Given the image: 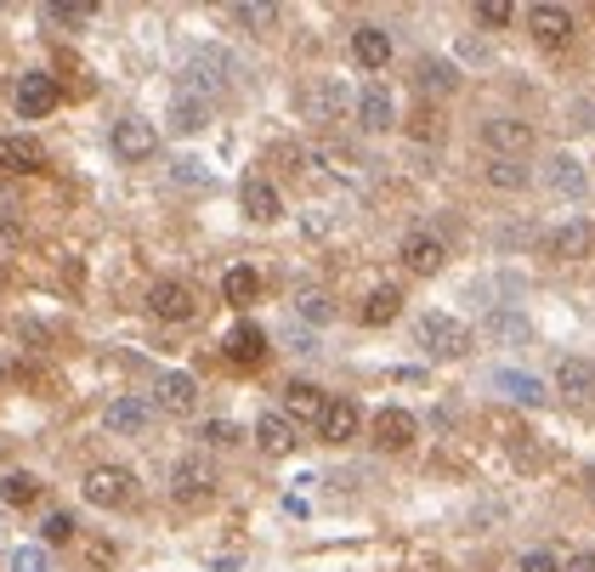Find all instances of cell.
<instances>
[{
    "instance_id": "obj_1",
    "label": "cell",
    "mask_w": 595,
    "mask_h": 572,
    "mask_svg": "<svg viewBox=\"0 0 595 572\" xmlns=\"http://www.w3.org/2000/svg\"><path fill=\"white\" fill-rule=\"evenodd\" d=\"M80 493H86V505H96V510H126L137 499V477L126 465H96L91 477L80 482Z\"/></svg>"
},
{
    "instance_id": "obj_2",
    "label": "cell",
    "mask_w": 595,
    "mask_h": 572,
    "mask_svg": "<svg viewBox=\"0 0 595 572\" xmlns=\"http://www.w3.org/2000/svg\"><path fill=\"white\" fill-rule=\"evenodd\" d=\"M414 340L426 346V358H465V352H470L465 323H454L449 312H426V317H414Z\"/></svg>"
},
{
    "instance_id": "obj_3",
    "label": "cell",
    "mask_w": 595,
    "mask_h": 572,
    "mask_svg": "<svg viewBox=\"0 0 595 572\" xmlns=\"http://www.w3.org/2000/svg\"><path fill=\"white\" fill-rule=\"evenodd\" d=\"M482 142L493 159H522L533 147V126L528 119H510V114H493V119H482Z\"/></svg>"
},
{
    "instance_id": "obj_4",
    "label": "cell",
    "mask_w": 595,
    "mask_h": 572,
    "mask_svg": "<svg viewBox=\"0 0 595 572\" xmlns=\"http://www.w3.org/2000/svg\"><path fill=\"white\" fill-rule=\"evenodd\" d=\"M233 80V57L228 52H216V46H205V52H193V63H187V96H216L221 86Z\"/></svg>"
},
{
    "instance_id": "obj_5",
    "label": "cell",
    "mask_w": 595,
    "mask_h": 572,
    "mask_svg": "<svg viewBox=\"0 0 595 572\" xmlns=\"http://www.w3.org/2000/svg\"><path fill=\"white\" fill-rule=\"evenodd\" d=\"M57 108V80L46 68H29V74H17V114L23 119H46Z\"/></svg>"
},
{
    "instance_id": "obj_6",
    "label": "cell",
    "mask_w": 595,
    "mask_h": 572,
    "mask_svg": "<svg viewBox=\"0 0 595 572\" xmlns=\"http://www.w3.org/2000/svg\"><path fill=\"white\" fill-rule=\"evenodd\" d=\"M108 142H114V154L126 159V165H142V159H154L159 131H154V119H119Z\"/></svg>"
},
{
    "instance_id": "obj_7",
    "label": "cell",
    "mask_w": 595,
    "mask_h": 572,
    "mask_svg": "<svg viewBox=\"0 0 595 572\" xmlns=\"http://www.w3.org/2000/svg\"><path fill=\"white\" fill-rule=\"evenodd\" d=\"M147 312L165 317V323H187L198 312V295L187 284H177V278H159L154 289H147Z\"/></svg>"
},
{
    "instance_id": "obj_8",
    "label": "cell",
    "mask_w": 595,
    "mask_h": 572,
    "mask_svg": "<svg viewBox=\"0 0 595 572\" xmlns=\"http://www.w3.org/2000/svg\"><path fill=\"white\" fill-rule=\"evenodd\" d=\"M170 493H177V505H205L216 493V470L205 459H182L170 470Z\"/></svg>"
},
{
    "instance_id": "obj_9",
    "label": "cell",
    "mask_w": 595,
    "mask_h": 572,
    "mask_svg": "<svg viewBox=\"0 0 595 572\" xmlns=\"http://www.w3.org/2000/svg\"><path fill=\"white\" fill-rule=\"evenodd\" d=\"M544 187L561 193V198H584L590 193V170L573 154H551V159H544Z\"/></svg>"
},
{
    "instance_id": "obj_10",
    "label": "cell",
    "mask_w": 595,
    "mask_h": 572,
    "mask_svg": "<svg viewBox=\"0 0 595 572\" xmlns=\"http://www.w3.org/2000/svg\"><path fill=\"white\" fill-rule=\"evenodd\" d=\"M528 29H533L539 46H567V40H573V12L551 6V0H539V6L528 12Z\"/></svg>"
},
{
    "instance_id": "obj_11",
    "label": "cell",
    "mask_w": 595,
    "mask_h": 572,
    "mask_svg": "<svg viewBox=\"0 0 595 572\" xmlns=\"http://www.w3.org/2000/svg\"><path fill=\"white\" fill-rule=\"evenodd\" d=\"M103 426L114 437H142L147 426H154V403H142V396H119V403H108Z\"/></svg>"
},
{
    "instance_id": "obj_12",
    "label": "cell",
    "mask_w": 595,
    "mask_h": 572,
    "mask_svg": "<svg viewBox=\"0 0 595 572\" xmlns=\"http://www.w3.org/2000/svg\"><path fill=\"white\" fill-rule=\"evenodd\" d=\"M154 403H159L165 414H193V408H198V380L170 368V375L154 380Z\"/></svg>"
},
{
    "instance_id": "obj_13",
    "label": "cell",
    "mask_w": 595,
    "mask_h": 572,
    "mask_svg": "<svg viewBox=\"0 0 595 572\" xmlns=\"http://www.w3.org/2000/svg\"><path fill=\"white\" fill-rule=\"evenodd\" d=\"M358 126L363 131H391L397 126V103H391V91L380 80L358 91Z\"/></svg>"
},
{
    "instance_id": "obj_14",
    "label": "cell",
    "mask_w": 595,
    "mask_h": 572,
    "mask_svg": "<svg viewBox=\"0 0 595 572\" xmlns=\"http://www.w3.org/2000/svg\"><path fill=\"white\" fill-rule=\"evenodd\" d=\"M442 261H449V250H442V238H437V233H409V238H403V266L419 272V278L442 272Z\"/></svg>"
},
{
    "instance_id": "obj_15",
    "label": "cell",
    "mask_w": 595,
    "mask_h": 572,
    "mask_svg": "<svg viewBox=\"0 0 595 572\" xmlns=\"http://www.w3.org/2000/svg\"><path fill=\"white\" fill-rule=\"evenodd\" d=\"M414 437H419V426H414L409 408H380V414H375V442L386 447V454H403Z\"/></svg>"
},
{
    "instance_id": "obj_16",
    "label": "cell",
    "mask_w": 595,
    "mask_h": 572,
    "mask_svg": "<svg viewBox=\"0 0 595 572\" xmlns=\"http://www.w3.org/2000/svg\"><path fill=\"white\" fill-rule=\"evenodd\" d=\"M238 205H244V216H250V221H261V227H267V221H279V216H284V198H279V187H272V182H261V177H250V182L238 187Z\"/></svg>"
},
{
    "instance_id": "obj_17",
    "label": "cell",
    "mask_w": 595,
    "mask_h": 572,
    "mask_svg": "<svg viewBox=\"0 0 595 572\" xmlns=\"http://www.w3.org/2000/svg\"><path fill=\"white\" fill-rule=\"evenodd\" d=\"M256 442H261V454H272V459H284V454H295V419L289 414H261L256 419Z\"/></svg>"
},
{
    "instance_id": "obj_18",
    "label": "cell",
    "mask_w": 595,
    "mask_h": 572,
    "mask_svg": "<svg viewBox=\"0 0 595 572\" xmlns=\"http://www.w3.org/2000/svg\"><path fill=\"white\" fill-rule=\"evenodd\" d=\"M358 403H346V396H335V403L324 408V419H318V437H324L329 447H340V442H352L358 437Z\"/></svg>"
},
{
    "instance_id": "obj_19",
    "label": "cell",
    "mask_w": 595,
    "mask_h": 572,
    "mask_svg": "<svg viewBox=\"0 0 595 572\" xmlns=\"http://www.w3.org/2000/svg\"><path fill=\"white\" fill-rule=\"evenodd\" d=\"M46 165V147L35 136H0V170H17V177H35Z\"/></svg>"
},
{
    "instance_id": "obj_20",
    "label": "cell",
    "mask_w": 595,
    "mask_h": 572,
    "mask_svg": "<svg viewBox=\"0 0 595 572\" xmlns=\"http://www.w3.org/2000/svg\"><path fill=\"white\" fill-rule=\"evenodd\" d=\"M324 408H329V396L318 391L312 380H289V386H284V414H289V419H312V426H318V419H324Z\"/></svg>"
},
{
    "instance_id": "obj_21",
    "label": "cell",
    "mask_w": 595,
    "mask_h": 572,
    "mask_svg": "<svg viewBox=\"0 0 595 572\" xmlns=\"http://www.w3.org/2000/svg\"><path fill=\"white\" fill-rule=\"evenodd\" d=\"M352 57H358L368 74H380V68L391 63V35H386V29H375V23H363V29L352 35Z\"/></svg>"
},
{
    "instance_id": "obj_22",
    "label": "cell",
    "mask_w": 595,
    "mask_h": 572,
    "mask_svg": "<svg viewBox=\"0 0 595 572\" xmlns=\"http://www.w3.org/2000/svg\"><path fill=\"white\" fill-rule=\"evenodd\" d=\"M590 250H595V227H590V221H567V227L551 233V256H561V261H584Z\"/></svg>"
},
{
    "instance_id": "obj_23",
    "label": "cell",
    "mask_w": 595,
    "mask_h": 572,
    "mask_svg": "<svg viewBox=\"0 0 595 572\" xmlns=\"http://www.w3.org/2000/svg\"><path fill=\"white\" fill-rule=\"evenodd\" d=\"M556 391H561V396H573V403L595 396V363H584V358H561V368H556Z\"/></svg>"
},
{
    "instance_id": "obj_24",
    "label": "cell",
    "mask_w": 595,
    "mask_h": 572,
    "mask_svg": "<svg viewBox=\"0 0 595 572\" xmlns=\"http://www.w3.org/2000/svg\"><path fill=\"white\" fill-rule=\"evenodd\" d=\"M228 358L244 363V368H256L267 358V329H261V323H238V329L228 335Z\"/></svg>"
},
{
    "instance_id": "obj_25",
    "label": "cell",
    "mask_w": 595,
    "mask_h": 572,
    "mask_svg": "<svg viewBox=\"0 0 595 572\" xmlns=\"http://www.w3.org/2000/svg\"><path fill=\"white\" fill-rule=\"evenodd\" d=\"M397 312H403V289H397V284L368 289V301H363V323H368V329H386Z\"/></svg>"
},
{
    "instance_id": "obj_26",
    "label": "cell",
    "mask_w": 595,
    "mask_h": 572,
    "mask_svg": "<svg viewBox=\"0 0 595 572\" xmlns=\"http://www.w3.org/2000/svg\"><path fill=\"white\" fill-rule=\"evenodd\" d=\"M493 386H500L505 396H516V403H528V408H539L544 396V380H533V375H516V368H500V375H493Z\"/></svg>"
},
{
    "instance_id": "obj_27",
    "label": "cell",
    "mask_w": 595,
    "mask_h": 572,
    "mask_svg": "<svg viewBox=\"0 0 595 572\" xmlns=\"http://www.w3.org/2000/svg\"><path fill=\"white\" fill-rule=\"evenodd\" d=\"M205 119H210V108L198 103V96H177V103H170V131H182V136H193V131H205Z\"/></svg>"
},
{
    "instance_id": "obj_28",
    "label": "cell",
    "mask_w": 595,
    "mask_h": 572,
    "mask_svg": "<svg viewBox=\"0 0 595 572\" xmlns=\"http://www.w3.org/2000/svg\"><path fill=\"white\" fill-rule=\"evenodd\" d=\"M221 295H228L233 307H250L256 295H261V278H256V266H228V278H221Z\"/></svg>"
},
{
    "instance_id": "obj_29",
    "label": "cell",
    "mask_w": 595,
    "mask_h": 572,
    "mask_svg": "<svg viewBox=\"0 0 595 572\" xmlns=\"http://www.w3.org/2000/svg\"><path fill=\"white\" fill-rule=\"evenodd\" d=\"M0 499H7V505H35L40 499V482L29 477V470H7V477H0Z\"/></svg>"
},
{
    "instance_id": "obj_30",
    "label": "cell",
    "mask_w": 595,
    "mask_h": 572,
    "mask_svg": "<svg viewBox=\"0 0 595 572\" xmlns=\"http://www.w3.org/2000/svg\"><path fill=\"white\" fill-rule=\"evenodd\" d=\"M488 187H505V193L528 187V165H522V159H493V165H488Z\"/></svg>"
},
{
    "instance_id": "obj_31",
    "label": "cell",
    "mask_w": 595,
    "mask_h": 572,
    "mask_svg": "<svg viewBox=\"0 0 595 572\" xmlns=\"http://www.w3.org/2000/svg\"><path fill=\"white\" fill-rule=\"evenodd\" d=\"M419 86H426V91H454L460 86V68L454 63H442V57H431V63H419Z\"/></svg>"
},
{
    "instance_id": "obj_32",
    "label": "cell",
    "mask_w": 595,
    "mask_h": 572,
    "mask_svg": "<svg viewBox=\"0 0 595 572\" xmlns=\"http://www.w3.org/2000/svg\"><path fill=\"white\" fill-rule=\"evenodd\" d=\"M340 103H346V91H340L335 80H324V86H318V91L307 96V108H312V119H324V126H329V119L340 114Z\"/></svg>"
},
{
    "instance_id": "obj_33",
    "label": "cell",
    "mask_w": 595,
    "mask_h": 572,
    "mask_svg": "<svg viewBox=\"0 0 595 572\" xmlns=\"http://www.w3.org/2000/svg\"><path fill=\"white\" fill-rule=\"evenodd\" d=\"M46 17H52V23H91L96 17V0H52Z\"/></svg>"
},
{
    "instance_id": "obj_34",
    "label": "cell",
    "mask_w": 595,
    "mask_h": 572,
    "mask_svg": "<svg viewBox=\"0 0 595 572\" xmlns=\"http://www.w3.org/2000/svg\"><path fill=\"white\" fill-rule=\"evenodd\" d=\"M233 23H244V29H272L279 23V6H256V0H244V6H233Z\"/></svg>"
},
{
    "instance_id": "obj_35",
    "label": "cell",
    "mask_w": 595,
    "mask_h": 572,
    "mask_svg": "<svg viewBox=\"0 0 595 572\" xmlns=\"http://www.w3.org/2000/svg\"><path fill=\"white\" fill-rule=\"evenodd\" d=\"M198 442H210V447H233V442H244V431L233 426V419H205V426H198Z\"/></svg>"
},
{
    "instance_id": "obj_36",
    "label": "cell",
    "mask_w": 595,
    "mask_h": 572,
    "mask_svg": "<svg viewBox=\"0 0 595 572\" xmlns=\"http://www.w3.org/2000/svg\"><path fill=\"white\" fill-rule=\"evenodd\" d=\"M488 335H493V340H528V317L493 312V317H488Z\"/></svg>"
},
{
    "instance_id": "obj_37",
    "label": "cell",
    "mask_w": 595,
    "mask_h": 572,
    "mask_svg": "<svg viewBox=\"0 0 595 572\" xmlns=\"http://www.w3.org/2000/svg\"><path fill=\"white\" fill-rule=\"evenodd\" d=\"M295 307H301V317H307V323H329V317H335V307H329V295H324V289H307Z\"/></svg>"
},
{
    "instance_id": "obj_38",
    "label": "cell",
    "mask_w": 595,
    "mask_h": 572,
    "mask_svg": "<svg viewBox=\"0 0 595 572\" xmlns=\"http://www.w3.org/2000/svg\"><path fill=\"white\" fill-rule=\"evenodd\" d=\"M40 538H46V544H68V538H74V516H68V510L46 516V521H40Z\"/></svg>"
},
{
    "instance_id": "obj_39",
    "label": "cell",
    "mask_w": 595,
    "mask_h": 572,
    "mask_svg": "<svg viewBox=\"0 0 595 572\" xmlns=\"http://www.w3.org/2000/svg\"><path fill=\"white\" fill-rule=\"evenodd\" d=\"M516 572H567L556 550H528L522 561H516Z\"/></svg>"
},
{
    "instance_id": "obj_40",
    "label": "cell",
    "mask_w": 595,
    "mask_h": 572,
    "mask_svg": "<svg viewBox=\"0 0 595 572\" xmlns=\"http://www.w3.org/2000/svg\"><path fill=\"white\" fill-rule=\"evenodd\" d=\"M12 572H52V567H46V550H35V544H17V550H12Z\"/></svg>"
},
{
    "instance_id": "obj_41",
    "label": "cell",
    "mask_w": 595,
    "mask_h": 572,
    "mask_svg": "<svg viewBox=\"0 0 595 572\" xmlns=\"http://www.w3.org/2000/svg\"><path fill=\"white\" fill-rule=\"evenodd\" d=\"M477 23H488V29H505V23H510V6H505V0H482V6H477Z\"/></svg>"
},
{
    "instance_id": "obj_42",
    "label": "cell",
    "mask_w": 595,
    "mask_h": 572,
    "mask_svg": "<svg viewBox=\"0 0 595 572\" xmlns=\"http://www.w3.org/2000/svg\"><path fill=\"white\" fill-rule=\"evenodd\" d=\"M12 233H17V210H12V198L0 193V244H7Z\"/></svg>"
},
{
    "instance_id": "obj_43",
    "label": "cell",
    "mask_w": 595,
    "mask_h": 572,
    "mask_svg": "<svg viewBox=\"0 0 595 572\" xmlns=\"http://www.w3.org/2000/svg\"><path fill=\"white\" fill-rule=\"evenodd\" d=\"M177 182H182V187L205 182V170H198V159H182V165H177Z\"/></svg>"
},
{
    "instance_id": "obj_44",
    "label": "cell",
    "mask_w": 595,
    "mask_h": 572,
    "mask_svg": "<svg viewBox=\"0 0 595 572\" xmlns=\"http://www.w3.org/2000/svg\"><path fill=\"white\" fill-rule=\"evenodd\" d=\"M567 572H595V550H584V556H573V561H567Z\"/></svg>"
},
{
    "instance_id": "obj_45",
    "label": "cell",
    "mask_w": 595,
    "mask_h": 572,
    "mask_svg": "<svg viewBox=\"0 0 595 572\" xmlns=\"http://www.w3.org/2000/svg\"><path fill=\"white\" fill-rule=\"evenodd\" d=\"M584 493H590V505H595V465L584 470Z\"/></svg>"
},
{
    "instance_id": "obj_46",
    "label": "cell",
    "mask_w": 595,
    "mask_h": 572,
    "mask_svg": "<svg viewBox=\"0 0 595 572\" xmlns=\"http://www.w3.org/2000/svg\"><path fill=\"white\" fill-rule=\"evenodd\" d=\"M0 380H7V368H0Z\"/></svg>"
}]
</instances>
